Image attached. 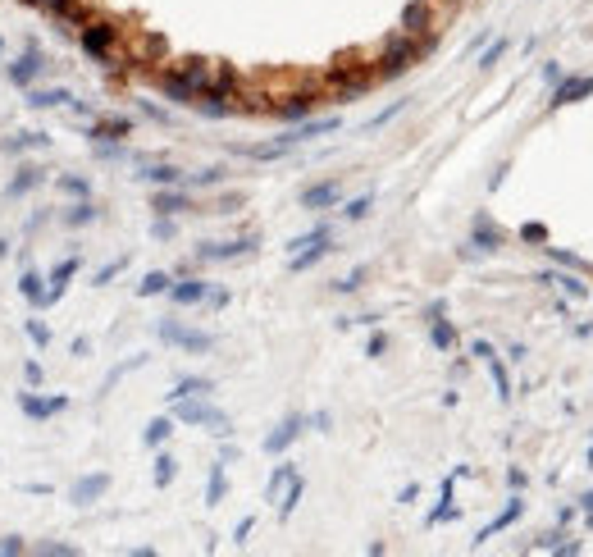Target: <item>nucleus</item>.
<instances>
[{
  "label": "nucleus",
  "mask_w": 593,
  "mask_h": 557,
  "mask_svg": "<svg viewBox=\"0 0 593 557\" xmlns=\"http://www.w3.org/2000/svg\"><path fill=\"white\" fill-rule=\"evenodd\" d=\"M42 73H46V55H42V51H23L18 60L5 64V78L14 82V87H32Z\"/></svg>",
  "instance_id": "obj_1"
},
{
  "label": "nucleus",
  "mask_w": 593,
  "mask_h": 557,
  "mask_svg": "<svg viewBox=\"0 0 593 557\" xmlns=\"http://www.w3.org/2000/svg\"><path fill=\"white\" fill-rule=\"evenodd\" d=\"M78 46H82L87 60H105V55H110V46H114V27H110V23L82 27V32H78Z\"/></svg>",
  "instance_id": "obj_2"
},
{
  "label": "nucleus",
  "mask_w": 593,
  "mask_h": 557,
  "mask_svg": "<svg viewBox=\"0 0 593 557\" xmlns=\"http://www.w3.org/2000/svg\"><path fill=\"white\" fill-rule=\"evenodd\" d=\"M69 407V398H42V393H18V411L27 420H51Z\"/></svg>",
  "instance_id": "obj_3"
},
{
  "label": "nucleus",
  "mask_w": 593,
  "mask_h": 557,
  "mask_svg": "<svg viewBox=\"0 0 593 557\" xmlns=\"http://www.w3.org/2000/svg\"><path fill=\"white\" fill-rule=\"evenodd\" d=\"M73 270H78V261H73V256H69V261H60V265H55L51 283H46V306H55V302H60V297H64V288H69Z\"/></svg>",
  "instance_id": "obj_4"
},
{
  "label": "nucleus",
  "mask_w": 593,
  "mask_h": 557,
  "mask_svg": "<svg viewBox=\"0 0 593 557\" xmlns=\"http://www.w3.org/2000/svg\"><path fill=\"white\" fill-rule=\"evenodd\" d=\"M105 484H110L105 475H87V479H78V484L69 489V498L73 503H96V498L105 494Z\"/></svg>",
  "instance_id": "obj_5"
},
{
  "label": "nucleus",
  "mask_w": 593,
  "mask_h": 557,
  "mask_svg": "<svg viewBox=\"0 0 593 557\" xmlns=\"http://www.w3.org/2000/svg\"><path fill=\"white\" fill-rule=\"evenodd\" d=\"M18 293H23L32 306H46V283H42V274H37V270H23V274H18Z\"/></svg>",
  "instance_id": "obj_6"
},
{
  "label": "nucleus",
  "mask_w": 593,
  "mask_h": 557,
  "mask_svg": "<svg viewBox=\"0 0 593 557\" xmlns=\"http://www.w3.org/2000/svg\"><path fill=\"white\" fill-rule=\"evenodd\" d=\"M46 142H51L46 133H14V137L0 142V151H14V156H18V151H37V147H46Z\"/></svg>",
  "instance_id": "obj_7"
},
{
  "label": "nucleus",
  "mask_w": 593,
  "mask_h": 557,
  "mask_svg": "<svg viewBox=\"0 0 593 557\" xmlns=\"http://www.w3.org/2000/svg\"><path fill=\"white\" fill-rule=\"evenodd\" d=\"M37 183H42V169L27 165V169H18V178H9V183H5V197H23V192H32Z\"/></svg>",
  "instance_id": "obj_8"
},
{
  "label": "nucleus",
  "mask_w": 593,
  "mask_h": 557,
  "mask_svg": "<svg viewBox=\"0 0 593 557\" xmlns=\"http://www.w3.org/2000/svg\"><path fill=\"white\" fill-rule=\"evenodd\" d=\"M73 96L64 92V87H51V92H32L27 96V105H37V110H51V105H69Z\"/></svg>",
  "instance_id": "obj_9"
},
{
  "label": "nucleus",
  "mask_w": 593,
  "mask_h": 557,
  "mask_svg": "<svg viewBox=\"0 0 593 557\" xmlns=\"http://www.w3.org/2000/svg\"><path fill=\"white\" fill-rule=\"evenodd\" d=\"M128 133V119H105V123H96L87 137H123Z\"/></svg>",
  "instance_id": "obj_10"
},
{
  "label": "nucleus",
  "mask_w": 593,
  "mask_h": 557,
  "mask_svg": "<svg viewBox=\"0 0 593 557\" xmlns=\"http://www.w3.org/2000/svg\"><path fill=\"white\" fill-rule=\"evenodd\" d=\"M23 329H27V338H32V343H37V348H51V329H46V324H42V320H27V324H23Z\"/></svg>",
  "instance_id": "obj_11"
},
{
  "label": "nucleus",
  "mask_w": 593,
  "mask_h": 557,
  "mask_svg": "<svg viewBox=\"0 0 593 557\" xmlns=\"http://www.w3.org/2000/svg\"><path fill=\"white\" fill-rule=\"evenodd\" d=\"M183 420H201V425H219V416L210 407H183Z\"/></svg>",
  "instance_id": "obj_12"
},
{
  "label": "nucleus",
  "mask_w": 593,
  "mask_h": 557,
  "mask_svg": "<svg viewBox=\"0 0 593 557\" xmlns=\"http://www.w3.org/2000/svg\"><path fill=\"white\" fill-rule=\"evenodd\" d=\"M334 192L338 188H315V192H306V201L310 206H324V201H334Z\"/></svg>",
  "instance_id": "obj_13"
},
{
  "label": "nucleus",
  "mask_w": 593,
  "mask_h": 557,
  "mask_svg": "<svg viewBox=\"0 0 593 557\" xmlns=\"http://www.w3.org/2000/svg\"><path fill=\"white\" fill-rule=\"evenodd\" d=\"M87 219H96L92 206H73V210H69V224H87Z\"/></svg>",
  "instance_id": "obj_14"
},
{
  "label": "nucleus",
  "mask_w": 593,
  "mask_h": 557,
  "mask_svg": "<svg viewBox=\"0 0 593 557\" xmlns=\"http://www.w3.org/2000/svg\"><path fill=\"white\" fill-rule=\"evenodd\" d=\"M60 188H64V192H73V197H87V183H82V178H73V174H69V178H60Z\"/></svg>",
  "instance_id": "obj_15"
},
{
  "label": "nucleus",
  "mask_w": 593,
  "mask_h": 557,
  "mask_svg": "<svg viewBox=\"0 0 593 557\" xmlns=\"http://www.w3.org/2000/svg\"><path fill=\"white\" fill-rule=\"evenodd\" d=\"M197 297H201V283H183L178 288V302H197Z\"/></svg>",
  "instance_id": "obj_16"
},
{
  "label": "nucleus",
  "mask_w": 593,
  "mask_h": 557,
  "mask_svg": "<svg viewBox=\"0 0 593 557\" xmlns=\"http://www.w3.org/2000/svg\"><path fill=\"white\" fill-rule=\"evenodd\" d=\"M0 553H23V539H18V534H9V539H0Z\"/></svg>",
  "instance_id": "obj_17"
},
{
  "label": "nucleus",
  "mask_w": 593,
  "mask_h": 557,
  "mask_svg": "<svg viewBox=\"0 0 593 557\" xmlns=\"http://www.w3.org/2000/svg\"><path fill=\"white\" fill-rule=\"evenodd\" d=\"M23 374H27V384H42V361H27Z\"/></svg>",
  "instance_id": "obj_18"
},
{
  "label": "nucleus",
  "mask_w": 593,
  "mask_h": 557,
  "mask_svg": "<svg viewBox=\"0 0 593 557\" xmlns=\"http://www.w3.org/2000/svg\"><path fill=\"white\" fill-rule=\"evenodd\" d=\"M164 434H169V425H164V420H155V425L147 429V439H151V443H160V439H164Z\"/></svg>",
  "instance_id": "obj_19"
},
{
  "label": "nucleus",
  "mask_w": 593,
  "mask_h": 557,
  "mask_svg": "<svg viewBox=\"0 0 593 557\" xmlns=\"http://www.w3.org/2000/svg\"><path fill=\"white\" fill-rule=\"evenodd\" d=\"M160 288H164V274H151L147 283H142V293H160Z\"/></svg>",
  "instance_id": "obj_20"
},
{
  "label": "nucleus",
  "mask_w": 593,
  "mask_h": 557,
  "mask_svg": "<svg viewBox=\"0 0 593 557\" xmlns=\"http://www.w3.org/2000/svg\"><path fill=\"white\" fill-rule=\"evenodd\" d=\"M42 553H55V557H69L73 549H69V544H42Z\"/></svg>",
  "instance_id": "obj_21"
},
{
  "label": "nucleus",
  "mask_w": 593,
  "mask_h": 557,
  "mask_svg": "<svg viewBox=\"0 0 593 557\" xmlns=\"http://www.w3.org/2000/svg\"><path fill=\"white\" fill-rule=\"evenodd\" d=\"M155 475H160V484H164V479L173 475V462H169V457H160V470H155Z\"/></svg>",
  "instance_id": "obj_22"
},
{
  "label": "nucleus",
  "mask_w": 593,
  "mask_h": 557,
  "mask_svg": "<svg viewBox=\"0 0 593 557\" xmlns=\"http://www.w3.org/2000/svg\"><path fill=\"white\" fill-rule=\"evenodd\" d=\"M23 5H42V0H23Z\"/></svg>",
  "instance_id": "obj_23"
}]
</instances>
